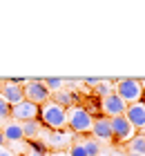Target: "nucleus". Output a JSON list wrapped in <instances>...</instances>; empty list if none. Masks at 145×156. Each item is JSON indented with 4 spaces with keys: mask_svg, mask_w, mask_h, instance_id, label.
<instances>
[{
    "mask_svg": "<svg viewBox=\"0 0 145 156\" xmlns=\"http://www.w3.org/2000/svg\"><path fill=\"white\" fill-rule=\"evenodd\" d=\"M38 120L42 127L47 129H54V132H60L67 127V109L56 105L54 101H47L38 105Z\"/></svg>",
    "mask_w": 145,
    "mask_h": 156,
    "instance_id": "f257e3e1",
    "label": "nucleus"
},
{
    "mask_svg": "<svg viewBox=\"0 0 145 156\" xmlns=\"http://www.w3.org/2000/svg\"><path fill=\"white\" fill-rule=\"evenodd\" d=\"M92 123H94V116L81 105H74L67 109V127L74 136H87L92 132Z\"/></svg>",
    "mask_w": 145,
    "mask_h": 156,
    "instance_id": "f03ea898",
    "label": "nucleus"
},
{
    "mask_svg": "<svg viewBox=\"0 0 145 156\" xmlns=\"http://www.w3.org/2000/svg\"><path fill=\"white\" fill-rule=\"evenodd\" d=\"M114 94L125 105L145 101V94H143V87H141L139 78H118L116 85H114Z\"/></svg>",
    "mask_w": 145,
    "mask_h": 156,
    "instance_id": "7ed1b4c3",
    "label": "nucleus"
},
{
    "mask_svg": "<svg viewBox=\"0 0 145 156\" xmlns=\"http://www.w3.org/2000/svg\"><path fill=\"white\" fill-rule=\"evenodd\" d=\"M38 140L47 145V150H54V152H63L65 147H69L74 143V134L67 132V129H60V132H54V129H47L42 127L40 134H38Z\"/></svg>",
    "mask_w": 145,
    "mask_h": 156,
    "instance_id": "20e7f679",
    "label": "nucleus"
},
{
    "mask_svg": "<svg viewBox=\"0 0 145 156\" xmlns=\"http://www.w3.org/2000/svg\"><path fill=\"white\" fill-rule=\"evenodd\" d=\"M25 101L29 103H34V105H42V103H47L49 101V89L42 85V78H27V83H25Z\"/></svg>",
    "mask_w": 145,
    "mask_h": 156,
    "instance_id": "39448f33",
    "label": "nucleus"
},
{
    "mask_svg": "<svg viewBox=\"0 0 145 156\" xmlns=\"http://www.w3.org/2000/svg\"><path fill=\"white\" fill-rule=\"evenodd\" d=\"M110 127H112V136H114V140L116 143H129L134 136H136V129L132 125L127 123V118L125 116H116V118H110Z\"/></svg>",
    "mask_w": 145,
    "mask_h": 156,
    "instance_id": "423d86ee",
    "label": "nucleus"
},
{
    "mask_svg": "<svg viewBox=\"0 0 145 156\" xmlns=\"http://www.w3.org/2000/svg\"><path fill=\"white\" fill-rule=\"evenodd\" d=\"M98 109H100V116H105V118H116V116H123V114H125L127 105L123 103L116 94H110V96L100 98Z\"/></svg>",
    "mask_w": 145,
    "mask_h": 156,
    "instance_id": "0eeeda50",
    "label": "nucleus"
},
{
    "mask_svg": "<svg viewBox=\"0 0 145 156\" xmlns=\"http://www.w3.org/2000/svg\"><path fill=\"white\" fill-rule=\"evenodd\" d=\"M123 116H125L127 123L136 129V134H145V101L127 105V109H125Z\"/></svg>",
    "mask_w": 145,
    "mask_h": 156,
    "instance_id": "6e6552de",
    "label": "nucleus"
},
{
    "mask_svg": "<svg viewBox=\"0 0 145 156\" xmlns=\"http://www.w3.org/2000/svg\"><path fill=\"white\" fill-rule=\"evenodd\" d=\"M11 120L16 123H27V120H36L38 118V105L29 103V101H20L18 105L11 107Z\"/></svg>",
    "mask_w": 145,
    "mask_h": 156,
    "instance_id": "1a4fd4ad",
    "label": "nucleus"
},
{
    "mask_svg": "<svg viewBox=\"0 0 145 156\" xmlns=\"http://www.w3.org/2000/svg\"><path fill=\"white\" fill-rule=\"evenodd\" d=\"M0 96H2L11 107L18 105L20 101H25V91L16 80H0Z\"/></svg>",
    "mask_w": 145,
    "mask_h": 156,
    "instance_id": "9d476101",
    "label": "nucleus"
},
{
    "mask_svg": "<svg viewBox=\"0 0 145 156\" xmlns=\"http://www.w3.org/2000/svg\"><path fill=\"white\" fill-rule=\"evenodd\" d=\"M92 136L98 140V143H112L114 136H112V127H110V118L105 116H96L92 123Z\"/></svg>",
    "mask_w": 145,
    "mask_h": 156,
    "instance_id": "9b49d317",
    "label": "nucleus"
},
{
    "mask_svg": "<svg viewBox=\"0 0 145 156\" xmlns=\"http://www.w3.org/2000/svg\"><path fill=\"white\" fill-rule=\"evenodd\" d=\"M2 136H5V143H20V140H25L23 138V125L16 123V120H11V118H7L5 120V125H2Z\"/></svg>",
    "mask_w": 145,
    "mask_h": 156,
    "instance_id": "f8f14e48",
    "label": "nucleus"
},
{
    "mask_svg": "<svg viewBox=\"0 0 145 156\" xmlns=\"http://www.w3.org/2000/svg\"><path fill=\"white\" fill-rule=\"evenodd\" d=\"M49 101H54L56 105H60V107L65 109H69V107H74L78 98L71 94L69 89H60V91H54V96H49Z\"/></svg>",
    "mask_w": 145,
    "mask_h": 156,
    "instance_id": "ddd939ff",
    "label": "nucleus"
},
{
    "mask_svg": "<svg viewBox=\"0 0 145 156\" xmlns=\"http://www.w3.org/2000/svg\"><path fill=\"white\" fill-rule=\"evenodd\" d=\"M74 140L83 145V150H85L87 156H98L100 154V143L94 136H74Z\"/></svg>",
    "mask_w": 145,
    "mask_h": 156,
    "instance_id": "4468645a",
    "label": "nucleus"
},
{
    "mask_svg": "<svg viewBox=\"0 0 145 156\" xmlns=\"http://www.w3.org/2000/svg\"><path fill=\"white\" fill-rule=\"evenodd\" d=\"M20 125H23V138L25 140H36L38 134H40V129H42L38 118L36 120H27V123H20Z\"/></svg>",
    "mask_w": 145,
    "mask_h": 156,
    "instance_id": "2eb2a0df",
    "label": "nucleus"
},
{
    "mask_svg": "<svg viewBox=\"0 0 145 156\" xmlns=\"http://www.w3.org/2000/svg\"><path fill=\"white\" fill-rule=\"evenodd\" d=\"M127 154L145 156V134H136V136L127 143Z\"/></svg>",
    "mask_w": 145,
    "mask_h": 156,
    "instance_id": "dca6fc26",
    "label": "nucleus"
},
{
    "mask_svg": "<svg viewBox=\"0 0 145 156\" xmlns=\"http://www.w3.org/2000/svg\"><path fill=\"white\" fill-rule=\"evenodd\" d=\"M42 85L49 89V94H54V91H60L69 85V80H65V78H42Z\"/></svg>",
    "mask_w": 145,
    "mask_h": 156,
    "instance_id": "f3484780",
    "label": "nucleus"
},
{
    "mask_svg": "<svg viewBox=\"0 0 145 156\" xmlns=\"http://www.w3.org/2000/svg\"><path fill=\"white\" fill-rule=\"evenodd\" d=\"M114 85H116V80H110V78H100V83L96 85V94H98L100 98L114 94Z\"/></svg>",
    "mask_w": 145,
    "mask_h": 156,
    "instance_id": "a211bd4d",
    "label": "nucleus"
},
{
    "mask_svg": "<svg viewBox=\"0 0 145 156\" xmlns=\"http://www.w3.org/2000/svg\"><path fill=\"white\" fill-rule=\"evenodd\" d=\"M27 147H29V152H36V154H49V150H47V145L42 143V140H27Z\"/></svg>",
    "mask_w": 145,
    "mask_h": 156,
    "instance_id": "6ab92c4d",
    "label": "nucleus"
},
{
    "mask_svg": "<svg viewBox=\"0 0 145 156\" xmlns=\"http://www.w3.org/2000/svg\"><path fill=\"white\" fill-rule=\"evenodd\" d=\"M9 116H11V105L0 96V120H7Z\"/></svg>",
    "mask_w": 145,
    "mask_h": 156,
    "instance_id": "aec40b11",
    "label": "nucleus"
},
{
    "mask_svg": "<svg viewBox=\"0 0 145 156\" xmlns=\"http://www.w3.org/2000/svg\"><path fill=\"white\" fill-rule=\"evenodd\" d=\"M98 156H127V152H123L121 147H112V150H100Z\"/></svg>",
    "mask_w": 145,
    "mask_h": 156,
    "instance_id": "412c9836",
    "label": "nucleus"
},
{
    "mask_svg": "<svg viewBox=\"0 0 145 156\" xmlns=\"http://www.w3.org/2000/svg\"><path fill=\"white\" fill-rule=\"evenodd\" d=\"M69 156H87V154H85V150H83L81 143H71L69 145Z\"/></svg>",
    "mask_w": 145,
    "mask_h": 156,
    "instance_id": "4be33fe9",
    "label": "nucleus"
},
{
    "mask_svg": "<svg viewBox=\"0 0 145 156\" xmlns=\"http://www.w3.org/2000/svg\"><path fill=\"white\" fill-rule=\"evenodd\" d=\"M81 83H83V85H89V87H96V85L100 83V78H83Z\"/></svg>",
    "mask_w": 145,
    "mask_h": 156,
    "instance_id": "5701e85b",
    "label": "nucleus"
},
{
    "mask_svg": "<svg viewBox=\"0 0 145 156\" xmlns=\"http://www.w3.org/2000/svg\"><path fill=\"white\" fill-rule=\"evenodd\" d=\"M0 156H16L11 150H7V147H0Z\"/></svg>",
    "mask_w": 145,
    "mask_h": 156,
    "instance_id": "b1692460",
    "label": "nucleus"
},
{
    "mask_svg": "<svg viewBox=\"0 0 145 156\" xmlns=\"http://www.w3.org/2000/svg\"><path fill=\"white\" fill-rule=\"evenodd\" d=\"M25 156H49V154H36V152H29V150H27Z\"/></svg>",
    "mask_w": 145,
    "mask_h": 156,
    "instance_id": "393cba45",
    "label": "nucleus"
},
{
    "mask_svg": "<svg viewBox=\"0 0 145 156\" xmlns=\"http://www.w3.org/2000/svg\"><path fill=\"white\" fill-rule=\"evenodd\" d=\"M139 83H141V87H143V94H145V78H139Z\"/></svg>",
    "mask_w": 145,
    "mask_h": 156,
    "instance_id": "a878e982",
    "label": "nucleus"
},
{
    "mask_svg": "<svg viewBox=\"0 0 145 156\" xmlns=\"http://www.w3.org/2000/svg\"><path fill=\"white\" fill-rule=\"evenodd\" d=\"M0 147H5V136H2V132H0Z\"/></svg>",
    "mask_w": 145,
    "mask_h": 156,
    "instance_id": "bb28decb",
    "label": "nucleus"
},
{
    "mask_svg": "<svg viewBox=\"0 0 145 156\" xmlns=\"http://www.w3.org/2000/svg\"><path fill=\"white\" fill-rule=\"evenodd\" d=\"M52 156H65V154H63V152H54Z\"/></svg>",
    "mask_w": 145,
    "mask_h": 156,
    "instance_id": "cd10ccee",
    "label": "nucleus"
}]
</instances>
